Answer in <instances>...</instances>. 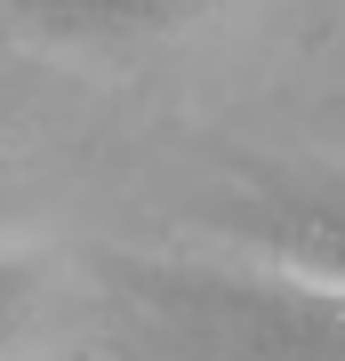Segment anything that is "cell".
I'll list each match as a JSON object with an SVG mask.
<instances>
[{
    "instance_id": "cell-1",
    "label": "cell",
    "mask_w": 345,
    "mask_h": 361,
    "mask_svg": "<svg viewBox=\"0 0 345 361\" xmlns=\"http://www.w3.org/2000/svg\"><path fill=\"white\" fill-rule=\"evenodd\" d=\"M128 345L145 361H345V281L241 257H104Z\"/></svg>"
},
{
    "instance_id": "cell-2",
    "label": "cell",
    "mask_w": 345,
    "mask_h": 361,
    "mask_svg": "<svg viewBox=\"0 0 345 361\" xmlns=\"http://www.w3.org/2000/svg\"><path fill=\"white\" fill-rule=\"evenodd\" d=\"M193 217L249 257L345 281V161L217 153V177L201 185Z\"/></svg>"
},
{
    "instance_id": "cell-3",
    "label": "cell",
    "mask_w": 345,
    "mask_h": 361,
    "mask_svg": "<svg viewBox=\"0 0 345 361\" xmlns=\"http://www.w3.org/2000/svg\"><path fill=\"white\" fill-rule=\"evenodd\" d=\"M217 0H0L8 25L56 49H137V40H169Z\"/></svg>"
},
{
    "instance_id": "cell-4",
    "label": "cell",
    "mask_w": 345,
    "mask_h": 361,
    "mask_svg": "<svg viewBox=\"0 0 345 361\" xmlns=\"http://www.w3.org/2000/svg\"><path fill=\"white\" fill-rule=\"evenodd\" d=\"M40 297H49V265H40L32 249H0V361L25 345Z\"/></svg>"
},
{
    "instance_id": "cell-5",
    "label": "cell",
    "mask_w": 345,
    "mask_h": 361,
    "mask_svg": "<svg viewBox=\"0 0 345 361\" xmlns=\"http://www.w3.org/2000/svg\"><path fill=\"white\" fill-rule=\"evenodd\" d=\"M0 137H8V129H0Z\"/></svg>"
}]
</instances>
